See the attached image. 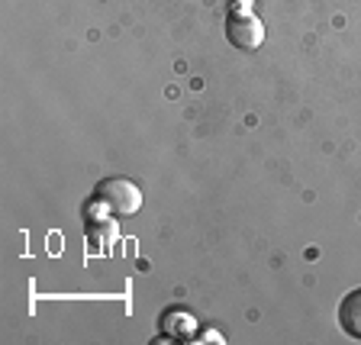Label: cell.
<instances>
[{"label":"cell","instance_id":"6da1fadb","mask_svg":"<svg viewBox=\"0 0 361 345\" xmlns=\"http://www.w3.org/2000/svg\"><path fill=\"white\" fill-rule=\"evenodd\" d=\"M97 197H104L110 203L113 213H120V217H133L139 213L142 207V190L135 188L129 178H106L97 184Z\"/></svg>","mask_w":361,"mask_h":345},{"label":"cell","instance_id":"7a4b0ae2","mask_svg":"<svg viewBox=\"0 0 361 345\" xmlns=\"http://www.w3.org/2000/svg\"><path fill=\"white\" fill-rule=\"evenodd\" d=\"M226 39L239 52H255L264 42V26L252 13H229V20H226Z\"/></svg>","mask_w":361,"mask_h":345},{"label":"cell","instance_id":"3957f363","mask_svg":"<svg viewBox=\"0 0 361 345\" xmlns=\"http://www.w3.org/2000/svg\"><path fill=\"white\" fill-rule=\"evenodd\" d=\"M338 326L352 339H361V287L342 297L338 303Z\"/></svg>","mask_w":361,"mask_h":345},{"label":"cell","instance_id":"277c9868","mask_svg":"<svg viewBox=\"0 0 361 345\" xmlns=\"http://www.w3.org/2000/svg\"><path fill=\"white\" fill-rule=\"evenodd\" d=\"M161 332H165L168 339H194V329H197V323H194V316L188 313V310H180V307H171V310H165V316H161Z\"/></svg>","mask_w":361,"mask_h":345},{"label":"cell","instance_id":"5b68a950","mask_svg":"<svg viewBox=\"0 0 361 345\" xmlns=\"http://www.w3.org/2000/svg\"><path fill=\"white\" fill-rule=\"evenodd\" d=\"M207 339H213V342H219V345H223V336H219V332H213V329H210V332H203V336H197L194 342H207Z\"/></svg>","mask_w":361,"mask_h":345}]
</instances>
